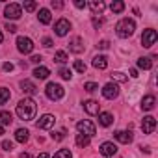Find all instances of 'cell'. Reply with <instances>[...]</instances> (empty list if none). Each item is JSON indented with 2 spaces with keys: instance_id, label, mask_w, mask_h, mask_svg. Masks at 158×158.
Masks as SVG:
<instances>
[{
  "instance_id": "cell-1",
  "label": "cell",
  "mask_w": 158,
  "mask_h": 158,
  "mask_svg": "<svg viewBox=\"0 0 158 158\" xmlns=\"http://www.w3.org/2000/svg\"><path fill=\"white\" fill-rule=\"evenodd\" d=\"M17 115L23 119V121H32L35 117V112H37V104L34 99H23L19 104H17Z\"/></svg>"
},
{
  "instance_id": "cell-33",
  "label": "cell",
  "mask_w": 158,
  "mask_h": 158,
  "mask_svg": "<svg viewBox=\"0 0 158 158\" xmlns=\"http://www.w3.org/2000/svg\"><path fill=\"white\" fill-rule=\"evenodd\" d=\"M74 69H76L78 73H86V69H88V67H86V63H84V61L76 60V61H74Z\"/></svg>"
},
{
  "instance_id": "cell-17",
  "label": "cell",
  "mask_w": 158,
  "mask_h": 158,
  "mask_svg": "<svg viewBox=\"0 0 158 158\" xmlns=\"http://www.w3.org/2000/svg\"><path fill=\"white\" fill-rule=\"evenodd\" d=\"M21 88H23V91L26 95H35V91H37V88H35V84L32 80H23L21 82Z\"/></svg>"
},
{
  "instance_id": "cell-3",
  "label": "cell",
  "mask_w": 158,
  "mask_h": 158,
  "mask_svg": "<svg viewBox=\"0 0 158 158\" xmlns=\"http://www.w3.org/2000/svg\"><path fill=\"white\" fill-rule=\"evenodd\" d=\"M45 93H47V97H48L50 101H60V99L65 95V89H63L60 84H54V82H50V84H47V88H45Z\"/></svg>"
},
{
  "instance_id": "cell-27",
  "label": "cell",
  "mask_w": 158,
  "mask_h": 158,
  "mask_svg": "<svg viewBox=\"0 0 158 158\" xmlns=\"http://www.w3.org/2000/svg\"><path fill=\"white\" fill-rule=\"evenodd\" d=\"M10 97H11V93H10L8 88H0V106L6 104V102L10 101Z\"/></svg>"
},
{
  "instance_id": "cell-20",
  "label": "cell",
  "mask_w": 158,
  "mask_h": 158,
  "mask_svg": "<svg viewBox=\"0 0 158 158\" xmlns=\"http://www.w3.org/2000/svg\"><path fill=\"white\" fill-rule=\"evenodd\" d=\"M99 123H101L102 127H110V125L114 123V115L108 114V112H101V114H99Z\"/></svg>"
},
{
  "instance_id": "cell-22",
  "label": "cell",
  "mask_w": 158,
  "mask_h": 158,
  "mask_svg": "<svg viewBox=\"0 0 158 158\" xmlns=\"http://www.w3.org/2000/svg\"><path fill=\"white\" fill-rule=\"evenodd\" d=\"M48 74H50V71H48L47 67H35V69H34V76L39 78V80H47Z\"/></svg>"
},
{
  "instance_id": "cell-6",
  "label": "cell",
  "mask_w": 158,
  "mask_h": 158,
  "mask_svg": "<svg viewBox=\"0 0 158 158\" xmlns=\"http://www.w3.org/2000/svg\"><path fill=\"white\" fill-rule=\"evenodd\" d=\"M156 39H158V34H156V30H152V28H147V30H143L141 43H143V47H145V48H151V47L156 43Z\"/></svg>"
},
{
  "instance_id": "cell-16",
  "label": "cell",
  "mask_w": 158,
  "mask_h": 158,
  "mask_svg": "<svg viewBox=\"0 0 158 158\" xmlns=\"http://www.w3.org/2000/svg\"><path fill=\"white\" fill-rule=\"evenodd\" d=\"M99 102L97 101H86L84 102V110H86V114H89V115H97L99 114Z\"/></svg>"
},
{
  "instance_id": "cell-19",
  "label": "cell",
  "mask_w": 158,
  "mask_h": 158,
  "mask_svg": "<svg viewBox=\"0 0 158 158\" xmlns=\"http://www.w3.org/2000/svg\"><path fill=\"white\" fill-rule=\"evenodd\" d=\"M37 19H39V23H43V24H48V23L52 21L50 10H47V8H41V10H39V15H37Z\"/></svg>"
},
{
  "instance_id": "cell-9",
  "label": "cell",
  "mask_w": 158,
  "mask_h": 158,
  "mask_svg": "<svg viewBox=\"0 0 158 158\" xmlns=\"http://www.w3.org/2000/svg\"><path fill=\"white\" fill-rule=\"evenodd\" d=\"M102 95H104V99H108V101H114V99L119 95V88H117V84H114V82L106 84V86L102 88Z\"/></svg>"
},
{
  "instance_id": "cell-15",
  "label": "cell",
  "mask_w": 158,
  "mask_h": 158,
  "mask_svg": "<svg viewBox=\"0 0 158 158\" xmlns=\"http://www.w3.org/2000/svg\"><path fill=\"white\" fill-rule=\"evenodd\" d=\"M154 104H156V99H154V95H145V97H143V101H141V110H145V112H151V110L154 108Z\"/></svg>"
},
{
  "instance_id": "cell-14",
  "label": "cell",
  "mask_w": 158,
  "mask_h": 158,
  "mask_svg": "<svg viewBox=\"0 0 158 158\" xmlns=\"http://www.w3.org/2000/svg\"><path fill=\"white\" fill-rule=\"evenodd\" d=\"M99 151H101V154H102V156H114V154L117 152V147H115L112 141H104V143L101 145V149H99Z\"/></svg>"
},
{
  "instance_id": "cell-21",
  "label": "cell",
  "mask_w": 158,
  "mask_h": 158,
  "mask_svg": "<svg viewBox=\"0 0 158 158\" xmlns=\"http://www.w3.org/2000/svg\"><path fill=\"white\" fill-rule=\"evenodd\" d=\"M93 67L95 69H106L108 67V58L106 56H95L93 58Z\"/></svg>"
},
{
  "instance_id": "cell-48",
  "label": "cell",
  "mask_w": 158,
  "mask_h": 158,
  "mask_svg": "<svg viewBox=\"0 0 158 158\" xmlns=\"http://www.w3.org/2000/svg\"><path fill=\"white\" fill-rule=\"evenodd\" d=\"M21 158H30V154H26V152H23V154H21Z\"/></svg>"
},
{
  "instance_id": "cell-18",
  "label": "cell",
  "mask_w": 158,
  "mask_h": 158,
  "mask_svg": "<svg viewBox=\"0 0 158 158\" xmlns=\"http://www.w3.org/2000/svg\"><path fill=\"white\" fill-rule=\"evenodd\" d=\"M89 8H91V11H93L95 15H97V13L101 15V13L104 11V8H106V4L102 2V0H91V2H89Z\"/></svg>"
},
{
  "instance_id": "cell-13",
  "label": "cell",
  "mask_w": 158,
  "mask_h": 158,
  "mask_svg": "<svg viewBox=\"0 0 158 158\" xmlns=\"http://www.w3.org/2000/svg\"><path fill=\"white\" fill-rule=\"evenodd\" d=\"M115 139H117L119 143L128 145V143L134 139V136H132V132H130V130H117V132H115Z\"/></svg>"
},
{
  "instance_id": "cell-43",
  "label": "cell",
  "mask_w": 158,
  "mask_h": 158,
  "mask_svg": "<svg viewBox=\"0 0 158 158\" xmlns=\"http://www.w3.org/2000/svg\"><path fill=\"white\" fill-rule=\"evenodd\" d=\"M4 71H6V73H11V71H13V63L6 61V63H4Z\"/></svg>"
},
{
  "instance_id": "cell-45",
  "label": "cell",
  "mask_w": 158,
  "mask_h": 158,
  "mask_svg": "<svg viewBox=\"0 0 158 158\" xmlns=\"http://www.w3.org/2000/svg\"><path fill=\"white\" fill-rule=\"evenodd\" d=\"M41 60H43L41 56H32V60H30V61H32V63H39Z\"/></svg>"
},
{
  "instance_id": "cell-50",
  "label": "cell",
  "mask_w": 158,
  "mask_h": 158,
  "mask_svg": "<svg viewBox=\"0 0 158 158\" xmlns=\"http://www.w3.org/2000/svg\"><path fill=\"white\" fill-rule=\"evenodd\" d=\"M2 39H4V35H2V30H0V43H2Z\"/></svg>"
},
{
  "instance_id": "cell-36",
  "label": "cell",
  "mask_w": 158,
  "mask_h": 158,
  "mask_svg": "<svg viewBox=\"0 0 158 158\" xmlns=\"http://www.w3.org/2000/svg\"><path fill=\"white\" fill-rule=\"evenodd\" d=\"M63 136H65V132H63V130H60V132H52V139H56V141H61V139H63Z\"/></svg>"
},
{
  "instance_id": "cell-2",
  "label": "cell",
  "mask_w": 158,
  "mask_h": 158,
  "mask_svg": "<svg viewBox=\"0 0 158 158\" xmlns=\"http://www.w3.org/2000/svg\"><path fill=\"white\" fill-rule=\"evenodd\" d=\"M134 30H136V23H134L132 19H121V21L115 24V32H117V35L123 37V39L130 37V35L134 34Z\"/></svg>"
},
{
  "instance_id": "cell-35",
  "label": "cell",
  "mask_w": 158,
  "mask_h": 158,
  "mask_svg": "<svg viewBox=\"0 0 158 158\" xmlns=\"http://www.w3.org/2000/svg\"><path fill=\"white\" fill-rule=\"evenodd\" d=\"M35 8H37V4H35V2H32V0L24 2V10H26V11H34Z\"/></svg>"
},
{
  "instance_id": "cell-32",
  "label": "cell",
  "mask_w": 158,
  "mask_h": 158,
  "mask_svg": "<svg viewBox=\"0 0 158 158\" xmlns=\"http://www.w3.org/2000/svg\"><path fill=\"white\" fill-rule=\"evenodd\" d=\"M112 80H115V82H127L128 78H127V74H123V73L115 71V73H112Z\"/></svg>"
},
{
  "instance_id": "cell-12",
  "label": "cell",
  "mask_w": 158,
  "mask_h": 158,
  "mask_svg": "<svg viewBox=\"0 0 158 158\" xmlns=\"http://www.w3.org/2000/svg\"><path fill=\"white\" fill-rule=\"evenodd\" d=\"M69 50L74 52V54L84 52V39H82V37H73V39L69 41Z\"/></svg>"
},
{
  "instance_id": "cell-41",
  "label": "cell",
  "mask_w": 158,
  "mask_h": 158,
  "mask_svg": "<svg viewBox=\"0 0 158 158\" xmlns=\"http://www.w3.org/2000/svg\"><path fill=\"white\" fill-rule=\"evenodd\" d=\"M74 6H76V8H78V10H84V8H86V6H88V4H86V2H84V0H74Z\"/></svg>"
},
{
  "instance_id": "cell-28",
  "label": "cell",
  "mask_w": 158,
  "mask_h": 158,
  "mask_svg": "<svg viewBox=\"0 0 158 158\" xmlns=\"http://www.w3.org/2000/svg\"><path fill=\"white\" fill-rule=\"evenodd\" d=\"M138 67H139V69H145V71L151 69V67H152L151 58H139V60H138Z\"/></svg>"
},
{
  "instance_id": "cell-7",
  "label": "cell",
  "mask_w": 158,
  "mask_h": 158,
  "mask_svg": "<svg viewBox=\"0 0 158 158\" xmlns=\"http://www.w3.org/2000/svg\"><path fill=\"white\" fill-rule=\"evenodd\" d=\"M17 48H19V52H23V54H30V52L34 50V41H32L30 37L21 35V37H17Z\"/></svg>"
},
{
  "instance_id": "cell-47",
  "label": "cell",
  "mask_w": 158,
  "mask_h": 158,
  "mask_svg": "<svg viewBox=\"0 0 158 158\" xmlns=\"http://www.w3.org/2000/svg\"><path fill=\"white\" fill-rule=\"evenodd\" d=\"M37 158H50V156H48V154H47V152H41V154H39V156H37Z\"/></svg>"
},
{
  "instance_id": "cell-31",
  "label": "cell",
  "mask_w": 158,
  "mask_h": 158,
  "mask_svg": "<svg viewBox=\"0 0 158 158\" xmlns=\"http://www.w3.org/2000/svg\"><path fill=\"white\" fill-rule=\"evenodd\" d=\"M58 74L63 78V80H71V76H73V73H71V69H67V67H61L60 71H58Z\"/></svg>"
},
{
  "instance_id": "cell-46",
  "label": "cell",
  "mask_w": 158,
  "mask_h": 158,
  "mask_svg": "<svg viewBox=\"0 0 158 158\" xmlns=\"http://www.w3.org/2000/svg\"><path fill=\"white\" fill-rule=\"evenodd\" d=\"M130 76H132V78H138V71H136V69H130Z\"/></svg>"
},
{
  "instance_id": "cell-5",
  "label": "cell",
  "mask_w": 158,
  "mask_h": 158,
  "mask_svg": "<svg viewBox=\"0 0 158 158\" xmlns=\"http://www.w3.org/2000/svg\"><path fill=\"white\" fill-rule=\"evenodd\" d=\"M21 15H23V8L19 4H8L4 8V17L8 19V23L10 21H17Z\"/></svg>"
},
{
  "instance_id": "cell-10",
  "label": "cell",
  "mask_w": 158,
  "mask_h": 158,
  "mask_svg": "<svg viewBox=\"0 0 158 158\" xmlns=\"http://www.w3.org/2000/svg\"><path fill=\"white\" fill-rule=\"evenodd\" d=\"M54 123H56V117L50 115V114H45L43 117H39V121H37V128H41V130H48V128L54 127Z\"/></svg>"
},
{
  "instance_id": "cell-29",
  "label": "cell",
  "mask_w": 158,
  "mask_h": 158,
  "mask_svg": "<svg viewBox=\"0 0 158 158\" xmlns=\"http://www.w3.org/2000/svg\"><path fill=\"white\" fill-rule=\"evenodd\" d=\"M69 58H67V52L65 50H58L56 54H54V61H58V63H65Z\"/></svg>"
},
{
  "instance_id": "cell-23",
  "label": "cell",
  "mask_w": 158,
  "mask_h": 158,
  "mask_svg": "<svg viewBox=\"0 0 158 158\" xmlns=\"http://www.w3.org/2000/svg\"><path fill=\"white\" fill-rule=\"evenodd\" d=\"M28 136H30V132L26 128H17V132H15V139L19 143H26L28 141Z\"/></svg>"
},
{
  "instance_id": "cell-4",
  "label": "cell",
  "mask_w": 158,
  "mask_h": 158,
  "mask_svg": "<svg viewBox=\"0 0 158 158\" xmlns=\"http://www.w3.org/2000/svg\"><path fill=\"white\" fill-rule=\"evenodd\" d=\"M76 130H78V134H84V136H88V138H93V136H95V125H93L91 121H88V119L78 121V123H76Z\"/></svg>"
},
{
  "instance_id": "cell-11",
  "label": "cell",
  "mask_w": 158,
  "mask_h": 158,
  "mask_svg": "<svg viewBox=\"0 0 158 158\" xmlns=\"http://www.w3.org/2000/svg\"><path fill=\"white\" fill-rule=\"evenodd\" d=\"M154 128H156V119H154L152 115L143 117V121H141V130H143V134H152Z\"/></svg>"
},
{
  "instance_id": "cell-38",
  "label": "cell",
  "mask_w": 158,
  "mask_h": 158,
  "mask_svg": "<svg viewBox=\"0 0 158 158\" xmlns=\"http://www.w3.org/2000/svg\"><path fill=\"white\" fill-rule=\"evenodd\" d=\"M99 48H102V50H106L108 47H110V41L108 39H102V41H99V45H97Z\"/></svg>"
},
{
  "instance_id": "cell-26",
  "label": "cell",
  "mask_w": 158,
  "mask_h": 158,
  "mask_svg": "<svg viewBox=\"0 0 158 158\" xmlns=\"http://www.w3.org/2000/svg\"><path fill=\"white\" fill-rule=\"evenodd\" d=\"M110 10H112L114 13H121V11L125 10V2H121V0H114V2L110 4Z\"/></svg>"
},
{
  "instance_id": "cell-24",
  "label": "cell",
  "mask_w": 158,
  "mask_h": 158,
  "mask_svg": "<svg viewBox=\"0 0 158 158\" xmlns=\"http://www.w3.org/2000/svg\"><path fill=\"white\" fill-rule=\"evenodd\" d=\"M11 123H13V115L10 112H6V110L0 112V125L4 127V125H11Z\"/></svg>"
},
{
  "instance_id": "cell-40",
  "label": "cell",
  "mask_w": 158,
  "mask_h": 158,
  "mask_svg": "<svg viewBox=\"0 0 158 158\" xmlns=\"http://www.w3.org/2000/svg\"><path fill=\"white\" fill-rule=\"evenodd\" d=\"M2 149H4V151H11V149H13V143L6 139V141H2Z\"/></svg>"
},
{
  "instance_id": "cell-42",
  "label": "cell",
  "mask_w": 158,
  "mask_h": 158,
  "mask_svg": "<svg viewBox=\"0 0 158 158\" xmlns=\"http://www.w3.org/2000/svg\"><path fill=\"white\" fill-rule=\"evenodd\" d=\"M43 47L50 48V47H52V39H50V37H45V39H43Z\"/></svg>"
},
{
  "instance_id": "cell-8",
  "label": "cell",
  "mask_w": 158,
  "mask_h": 158,
  "mask_svg": "<svg viewBox=\"0 0 158 158\" xmlns=\"http://www.w3.org/2000/svg\"><path fill=\"white\" fill-rule=\"evenodd\" d=\"M69 30H71V23H69L67 19H60V21L54 24V32H56V35H60V37L67 35Z\"/></svg>"
},
{
  "instance_id": "cell-44",
  "label": "cell",
  "mask_w": 158,
  "mask_h": 158,
  "mask_svg": "<svg viewBox=\"0 0 158 158\" xmlns=\"http://www.w3.org/2000/svg\"><path fill=\"white\" fill-rule=\"evenodd\" d=\"M93 26H95V28H101V26H102V21H101V19H93Z\"/></svg>"
},
{
  "instance_id": "cell-25",
  "label": "cell",
  "mask_w": 158,
  "mask_h": 158,
  "mask_svg": "<svg viewBox=\"0 0 158 158\" xmlns=\"http://www.w3.org/2000/svg\"><path fill=\"white\" fill-rule=\"evenodd\" d=\"M89 139H91V138H88V136H84V134H76V145L82 147V149L89 145Z\"/></svg>"
},
{
  "instance_id": "cell-34",
  "label": "cell",
  "mask_w": 158,
  "mask_h": 158,
  "mask_svg": "<svg viewBox=\"0 0 158 158\" xmlns=\"http://www.w3.org/2000/svg\"><path fill=\"white\" fill-rule=\"evenodd\" d=\"M84 89H86V91H89V93H93V91H97V89H99V86H97L95 82H86V84H84Z\"/></svg>"
},
{
  "instance_id": "cell-37",
  "label": "cell",
  "mask_w": 158,
  "mask_h": 158,
  "mask_svg": "<svg viewBox=\"0 0 158 158\" xmlns=\"http://www.w3.org/2000/svg\"><path fill=\"white\" fill-rule=\"evenodd\" d=\"M4 30H8L10 34H15V32H17V26H15V24H11V23H6Z\"/></svg>"
},
{
  "instance_id": "cell-39",
  "label": "cell",
  "mask_w": 158,
  "mask_h": 158,
  "mask_svg": "<svg viewBox=\"0 0 158 158\" xmlns=\"http://www.w3.org/2000/svg\"><path fill=\"white\" fill-rule=\"evenodd\" d=\"M50 6H52L54 10H61V8H63V2H60V0H52Z\"/></svg>"
},
{
  "instance_id": "cell-49",
  "label": "cell",
  "mask_w": 158,
  "mask_h": 158,
  "mask_svg": "<svg viewBox=\"0 0 158 158\" xmlns=\"http://www.w3.org/2000/svg\"><path fill=\"white\" fill-rule=\"evenodd\" d=\"M2 134H4V127H2V125H0V136H2Z\"/></svg>"
},
{
  "instance_id": "cell-30",
  "label": "cell",
  "mask_w": 158,
  "mask_h": 158,
  "mask_svg": "<svg viewBox=\"0 0 158 158\" xmlns=\"http://www.w3.org/2000/svg\"><path fill=\"white\" fill-rule=\"evenodd\" d=\"M54 158H73V152H71L69 149H60V151L54 154Z\"/></svg>"
}]
</instances>
